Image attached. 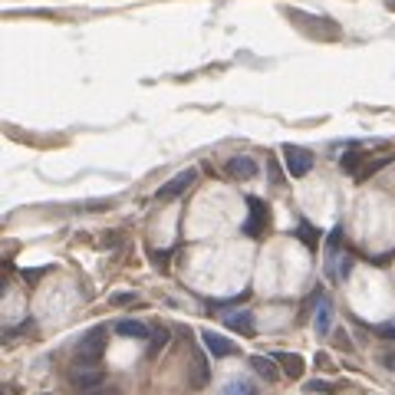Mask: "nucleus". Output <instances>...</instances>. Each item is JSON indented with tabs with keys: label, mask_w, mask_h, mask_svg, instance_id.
<instances>
[{
	"label": "nucleus",
	"mask_w": 395,
	"mask_h": 395,
	"mask_svg": "<svg viewBox=\"0 0 395 395\" xmlns=\"http://www.w3.org/2000/svg\"><path fill=\"white\" fill-rule=\"evenodd\" d=\"M106 340H109V330L106 326H96V330H89L83 340L76 342V363L79 366H96L102 349H106Z\"/></svg>",
	"instance_id": "nucleus-1"
},
{
	"label": "nucleus",
	"mask_w": 395,
	"mask_h": 395,
	"mask_svg": "<svg viewBox=\"0 0 395 395\" xmlns=\"http://www.w3.org/2000/svg\"><path fill=\"white\" fill-rule=\"evenodd\" d=\"M69 382H73V389H79V392L89 395V392H96V389L106 385V373L96 369V366H79V369L69 373Z\"/></svg>",
	"instance_id": "nucleus-2"
},
{
	"label": "nucleus",
	"mask_w": 395,
	"mask_h": 395,
	"mask_svg": "<svg viewBox=\"0 0 395 395\" xmlns=\"http://www.w3.org/2000/svg\"><path fill=\"white\" fill-rule=\"evenodd\" d=\"M247 208H250V217L244 221V234L247 237H260L264 231L270 227V211H267V204L260 201V198H250L247 201Z\"/></svg>",
	"instance_id": "nucleus-3"
},
{
	"label": "nucleus",
	"mask_w": 395,
	"mask_h": 395,
	"mask_svg": "<svg viewBox=\"0 0 395 395\" xmlns=\"http://www.w3.org/2000/svg\"><path fill=\"white\" fill-rule=\"evenodd\" d=\"M283 159H287V171L293 178H303L313 168V155L307 149H300V145H283Z\"/></svg>",
	"instance_id": "nucleus-4"
},
{
	"label": "nucleus",
	"mask_w": 395,
	"mask_h": 395,
	"mask_svg": "<svg viewBox=\"0 0 395 395\" xmlns=\"http://www.w3.org/2000/svg\"><path fill=\"white\" fill-rule=\"evenodd\" d=\"M192 185H194V171L188 168V171H182V175H175L171 182L161 185V188H159V198H161V201H171V198H178V194L188 192Z\"/></svg>",
	"instance_id": "nucleus-5"
},
{
	"label": "nucleus",
	"mask_w": 395,
	"mask_h": 395,
	"mask_svg": "<svg viewBox=\"0 0 395 395\" xmlns=\"http://www.w3.org/2000/svg\"><path fill=\"white\" fill-rule=\"evenodd\" d=\"M227 175L231 178H237V182H247V178H254L257 175V161L247 159V155H234V159H227Z\"/></svg>",
	"instance_id": "nucleus-6"
},
{
	"label": "nucleus",
	"mask_w": 395,
	"mask_h": 395,
	"mask_svg": "<svg viewBox=\"0 0 395 395\" xmlns=\"http://www.w3.org/2000/svg\"><path fill=\"white\" fill-rule=\"evenodd\" d=\"M201 340H204V346H208V353L214 356V359H225V356H234L237 353V346L231 340H225V336H217V333H201Z\"/></svg>",
	"instance_id": "nucleus-7"
},
{
	"label": "nucleus",
	"mask_w": 395,
	"mask_h": 395,
	"mask_svg": "<svg viewBox=\"0 0 395 395\" xmlns=\"http://www.w3.org/2000/svg\"><path fill=\"white\" fill-rule=\"evenodd\" d=\"M208 379H211V373H208V359H204L201 353L192 356V389L194 392H201L204 385H208Z\"/></svg>",
	"instance_id": "nucleus-8"
},
{
	"label": "nucleus",
	"mask_w": 395,
	"mask_h": 395,
	"mask_svg": "<svg viewBox=\"0 0 395 395\" xmlns=\"http://www.w3.org/2000/svg\"><path fill=\"white\" fill-rule=\"evenodd\" d=\"M116 333H119V336H126V340H149V336H152L149 326H145V323H139V320H119L116 323Z\"/></svg>",
	"instance_id": "nucleus-9"
},
{
	"label": "nucleus",
	"mask_w": 395,
	"mask_h": 395,
	"mask_svg": "<svg viewBox=\"0 0 395 395\" xmlns=\"http://www.w3.org/2000/svg\"><path fill=\"white\" fill-rule=\"evenodd\" d=\"M274 359H277L283 375H290V379H300V375H303V359H300L297 353H277Z\"/></svg>",
	"instance_id": "nucleus-10"
},
{
	"label": "nucleus",
	"mask_w": 395,
	"mask_h": 395,
	"mask_svg": "<svg viewBox=\"0 0 395 395\" xmlns=\"http://www.w3.org/2000/svg\"><path fill=\"white\" fill-rule=\"evenodd\" d=\"M227 330H234V333H244V336H254V316L247 310H241V313H231L227 316Z\"/></svg>",
	"instance_id": "nucleus-11"
},
{
	"label": "nucleus",
	"mask_w": 395,
	"mask_h": 395,
	"mask_svg": "<svg viewBox=\"0 0 395 395\" xmlns=\"http://www.w3.org/2000/svg\"><path fill=\"white\" fill-rule=\"evenodd\" d=\"M250 366H254V373H257V375H264L267 382H274V379L280 375L277 359H267V356H254V359H250Z\"/></svg>",
	"instance_id": "nucleus-12"
},
{
	"label": "nucleus",
	"mask_w": 395,
	"mask_h": 395,
	"mask_svg": "<svg viewBox=\"0 0 395 395\" xmlns=\"http://www.w3.org/2000/svg\"><path fill=\"white\" fill-rule=\"evenodd\" d=\"M330 300H326V297H323L320 300V310H316V330H320V333H330Z\"/></svg>",
	"instance_id": "nucleus-13"
},
{
	"label": "nucleus",
	"mask_w": 395,
	"mask_h": 395,
	"mask_svg": "<svg viewBox=\"0 0 395 395\" xmlns=\"http://www.w3.org/2000/svg\"><path fill=\"white\" fill-rule=\"evenodd\" d=\"M221 395H257V389H254L250 382H244V379H241V382H231V385H227Z\"/></svg>",
	"instance_id": "nucleus-14"
},
{
	"label": "nucleus",
	"mask_w": 395,
	"mask_h": 395,
	"mask_svg": "<svg viewBox=\"0 0 395 395\" xmlns=\"http://www.w3.org/2000/svg\"><path fill=\"white\" fill-rule=\"evenodd\" d=\"M165 342H168V330H155V333H152V349H149V353L155 356L161 346H165Z\"/></svg>",
	"instance_id": "nucleus-15"
},
{
	"label": "nucleus",
	"mask_w": 395,
	"mask_h": 395,
	"mask_svg": "<svg viewBox=\"0 0 395 395\" xmlns=\"http://www.w3.org/2000/svg\"><path fill=\"white\" fill-rule=\"evenodd\" d=\"M307 392H336L330 382H323V379H313V382H307Z\"/></svg>",
	"instance_id": "nucleus-16"
},
{
	"label": "nucleus",
	"mask_w": 395,
	"mask_h": 395,
	"mask_svg": "<svg viewBox=\"0 0 395 395\" xmlns=\"http://www.w3.org/2000/svg\"><path fill=\"white\" fill-rule=\"evenodd\" d=\"M112 303H119V307H126V303H135V293H116V297H112Z\"/></svg>",
	"instance_id": "nucleus-17"
},
{
	"label": "nucleus",
	"mask_w": 395,
	"mask_h": 395,
	"mask_svg": "<svg viewBox=\"0 0 395 395\" xmlns=\"http://www.w3.org/2000/svg\"><path fill=\"white\" fill-rule=\"evenodd\" d=\"M379 336H382V340H389V342H395V323L382 326V330H379Z\"/></svg>",
	"instance_id": "nucleus-18"
},
{
	"label": "nucleus",
	"mask_w": 395,
	"mask_h": 395,
	"mask_svg": "<svg viewBox=\"0 0 395 395\" xmlns=\"http://www.w3.org/2000/svg\"><path fill=\"white\" fill-rule=\"evenodd\" d=\"M89 395H119V389H112V385H102V389H96V392H89Z\"/></svg>",
	"instance_id": "nucleus-19"
},
{
	"label": "nucleus",
	"mask_w": 395,
	"mask_h": 395,
	"mask_svg": "<svg viewBox=\"0 0 395 395\" xmlns=\"http://www.w3.org/2000/svg\"><path fill=\"white\" fill-rule=\"evenodd\" d=\"M392 7H395V0H392Z\"/></svg>",
	"instance_id": "nucleus-20"
}]
</instances>
